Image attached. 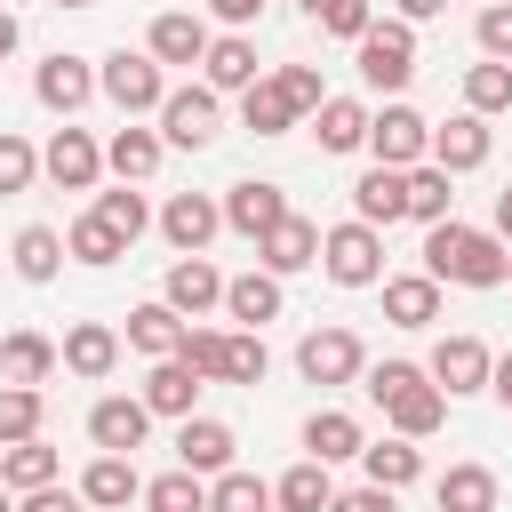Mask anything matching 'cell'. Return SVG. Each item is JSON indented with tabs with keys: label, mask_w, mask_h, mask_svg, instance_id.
I'll return each instance as SVG.
<instances>
[{
	"label": "cell",
	"mask_w": 512,
	"mask_h": 512,
	"mask_svg": "<svg viewBox=\"0 0 512 512\" xmlns=\"http://www.w3.org/2000/svg\"><path fill=\"white\" fill-rule=\"evenodd\" d=\"M352 48H360V80H368V88H384V96H392V88H408V80H416V32H408L400 16H392V24H368Z\"/></svg>",
	"instance_id": "5b68a950"
},
{
	"label": "cell",
	"mask_w": 512,
	"mask_h": 512,
	"mask_svg": "<svg viewBox=\"0 0 512 512\" xmlns=\"http://www.w3.org/2000/svg\"><path fill=\"white\" fill-rule=\"evenodd\" d=\"M488 392H496V400H504V408H512V352H504V360H496V376H488Z\"/></svg>",
	"instance_id": "9f6ffc18"
},
{
	"label": "cell",
	"mask_w": 512,
	"mask_h": 512,
	"mask_svg": "<svg viewBox=\"0 0 512 512\" xmlns=\"http://www.w3.org/2000/svg\"><path fill=\"white\" fill-rule=\"evenodd\" d=\"M216 128H224V104H216L208 80H200V88H168V104H160V144L200 152V144H216Z\"/></svg>",
	"instance_id": "8992f818"
},
{
	"label": "cell",
	"mask_w": 512,
	"mask_h": 512,
	"mask_svg": "<svg viewBox=\"0 0 512 512\" xmlns=\"http://www.w3.org/2000/svg\"><path fill=\"white\" fill-rule=\"evenodd\" d=\"M80 496H88L96 512H120V504H136V496H144V472H136L128 456H112V448H96V464L80 472Z\"/></svg>",
	"instance_id": "603a6c76"
},
{
	"label": "cell",
	"mask_w": 512,
	"mask_h": 512,
	"mask_svg": "<svg viewBox=\"0 0 512 512\" xmlns=\"http://www.w3.org/2000/svg\"><path fill=\"white\" fill-rule=\"evenodd\" d=\"M144 48H152L160 64H200V56H208V24H200L192 8H168V16H152Z\"/></svg>",
	"instance_id": "cb8c5ba5"
},
{
	"label": "cell",
	"mask_w": 512,
	"mask_h": 512,
	"mask_svg": "<svg viewBox=\"0 0 512 512\" xmlns=\"http://www.w3.org/2000/svg\"><path fill=\"white\" fill-rule=\"evenodd\" d=\"M80 504H88L80 488H56V480H48V488H32V496H24L16 512H80Z\"/></svg>",
	"instance_id": "f5cc1de1"
},
{
	"label": "cell",
	"mask_w": 512,
	"mask_h": 512,
	"mask_svg": "<svg viewBox=\"0 0 512 512\" xmlns=\"http://www.w3.org/2000/svg\"><path fill=\"white\" fill-rule=\"evenodd\" d=\"M304 16L320 24V32H336V40H360L376 16H368V0H304Z\"/></svg>",
	"instance_id": "bcb514c9"
},
{
	"label": "cell",
	"mask_w": 512,
	"mask_h": 512,
	"mask_svg": "<svg viewBox=\"0 0 512 512\" xmlns=\"http://www.w3.org/2000/svg\"><path fill=\"white\" fill-rule=\"evenodd\" d=\"M200 384H208V376H200L184 352H168V360H152V376H144V408L184 424V416H192V400H200Z\"/></svg>",
	"instance_id": "ac0fdd59"
},
{
	"label": "cell",
	"mask_w": 512,
	"mask_h": 512,
	"mask_svg": "<svg viewBox=\"0 0 512 512\" xmlns=\"http://www.w3.org/2000/svg\"><path fill=\"white\" fill-rule=\"evenodd\" d=\"M392 8H400V24H424V16H440L448 0H392Z\"/></svg>",
	"instance_id": "11a10c76"
},
{
	"label": "cell",
	"mask_w": 512,
	"mask_h": 512,
	"mask_svg": "<svg viewBox=\"0 0 512 512\" xmlns=\"http://www.w3.org/2000/svg\"><path fill=\"white\" fill-rule=\"evenodd\" d=\"M96 216H104V224H112V232H120L128 248H136V240H144V224H152L144 192H128V184H120V192H96Z\"/></svg>",
	"instance_id": "f6af8a7d"
},
{
	"label": "cell",
	"mask_w": 512,
	"mask_h": 512,
	"mask_svg": "<svg viewBox=\"0 0 512 512\" xmlns=\"http://www.w3.org/2000/svg\"><path fill=\"white\" fill-rule=\"evenodd\" d=\"M448 184H456V176H448L440 160H416V168H408V216H416V224H448V216H456V192H448Z\"/></svg>",
	"instance_id": "836d02e7"
},
{
	"label": "cell",
	"mask_w": 512,
	"mask_h": 512,
	"mask_svg": "<svg viewBox=\"0 0 512 512\" xmlns=\"http://www.w3.org/2000/svg\"><path fill=\"white\" fill-rule=\"evenodd\" d=\"M480 56H504L512 64V0H488L480 8Z\"/></svg>",
	"instance_id": "f907efd6"
},
{
	"label": "cell",
	"mask_w": 512,
	"mask_h": 512,
	"mask_svg": "<svg viewBox=\"0 0 512 512\" xmlns=\"http://www.w3.org/2000/svg\"><path fill=\"white\" fill-rule=\"evenodd\" d=\"M272 80H280V88H288V104H296V112H304V120H312V112H320V104H328V88H320V72H312V64H280V72H272Z\"/></svg>",
	"instance_id": "c3c4849f"
},
{
	"label": "cell",
	"mask_w": 512,
	"mask_h": 512,
	"mask_svg": "<svg viewBox=\"0 0 512 512\" xmlns=\"http://www.w3.org/2000/svg\"><path fill=\"white\" fill-rule=\"evenodd\" d=\"M352 216H360V224H376V232H384V224H400V216H408V168H384V160H376V168L352 184Z\"/></svg>",
	"instance_id": "d6986e66"
},
{
	"label": "cell",
	"mask_w": 512,
	"mask_h": 512,
	"mask_svg": "<svg viewBox=\"0 0 512 512\" xmlns=\"http://www.w3.org/2000/svg\"><path fill=\"white\" fill-rule=\"evenodd\" d=\"M256 264H264V272H280V280H288V272H304V264H320V224L288 208V216L256 240Z\"/></svg>",
	"instance_id": "9a60e30c"
},
{
	"label": "cell",
	"mask_w": 512,
	"mask_h": 512,
	"mask_svg": "<svg viewBox=\"0 0 512 512\" xmlns=\"http://www.w3.org/2000/svg\"><path fill=\"white\" fill-rule=\"evenodd\" d=\"M32 176H40V152H32L16 128H0V200H8V192H24Z\"/></svg>",
	"instance_id": "7dc6e473"
},
{
	"label": "cell",
	"mask_w": 512,
	"mask_h": 512,
	"mask_svg": "<svg viewBox=\"0 0 512 512\" xmlns=\"http://www.w3.org/2000/svg\"><path fill=\"white\" fill-rule=\"evenodd\" d=\"M432 160H440L448 176L480 168V160H488V120H480V112H456L448 128H432Z\"/></svg>",
	"instance_id": "4316f807"
},
{
	"label": "cell",
	"mask_w": 512,
	"mask_h": 512,
	"mask_svg": "<svg viewBox=\"0 0 512 512\" xmlns=\"http://www.w3.org/2000/svg\"><path fill=\"white\" fill-rule=\"evenodd\" d=\"M272 504H280V512H328V504H336V488H328V464H320V456L288 464V472L272 480Z\"/></svg>",
	"instance_id": "1f68e13d"
},
{
	"label": "cell",
	"mask_w": 512,
	"mask_h": 512,
	"mask_svg": "<svg viewBox=\"0 0 512 512\" xmlns=\"http://www.w3.org/2000/svg\"><path fill=\"white\" fill-rule=\"evenodd\" d=\"M40 416H48L40 384H0V440H32V432H40Z\"/></svg>",
	"instance_id": "ee69618b"
},
{
	"label": "cell",
	"mask_w": 512,
	"mask_h": 512,
	"mask_svg": "<svg viewBox=\"0 0 512 512\" xmlns=\"http://www.w3.org/2000/svg\"><path fill=\"white\" fill-rule=\"evenodd\" d=\"M8 256H16V280H32V288H40V280H56V272H64V232H48V224H24Z\"/></svg>",
	"instance_id": "8d00e7d4"
},
{
	"label": "cell",
	"mask_w": 512,
	"mask_h": 512,
	"mask_svg": "<svg viewBox=\"0 0 512 512\" xmlns=\"http://www.w3.org/2000/svg\"><path fill=\"white\" fill-rule=\"evenodd\" d=\"M56 8H88V0H56Z\"/></svg>",
	"instance_id": "94428289"
},
{
	"label": "cell",
	"mask_w": 512,
	"mask_h": 512,
	"mask_svg": "<svg viewBox=\"0 0 512 512\" xmlns=\"http://www.w3.org/2000/svg\"><path fill=\"white\" fill-rule=\"evenodd\" d=\"M64 256H80V264H120V256H128V240H120V232H112V224L88 208V216L64 232Z\"/></svg>",
	"instance_id": "b9f144b4"
},
{
	"label": "cell",
	"mask_w": 512,
	"mask_h": 512,
	"mask_svg": "<svg viewBox=\"0 0 512 512\" xmlns=\"http://www.w3.org/2000/svg\"><path fill=\"white\" fill-rule=\"evenodd\" d=\"M32 96H40L56 120H72V112H80L88 96H104V88H96V64H88V56H48V64L32 72Z\"/></svg>",
	"instance_id": "7c38bea8"
},
{
	"label": "cell",
	"mask_w": 512,
	"mask_h": 512,
	"mask_svg": "<svg viewBox=\"0 0 512 512\" xmlns=\"http://www.w3.org/2000/svg\"><path fill=\"white\" fill-rule=\"evenodd\" d=\"M296 376L304 384H352V376H368V352H360L352 328H312L296 344Z\"/></svg>",
	"instance_id": "52a82bcc"
},
{
	"label": "cell",
	"mask_w": 512,
	"mask_h": 512,
	"mask_svg": "<svg viewBox=\"0 0 512 512\" xmlns=\"http://www.w3.org/2000/svg\"><path fill=\"white\" fill-rule=\"evenodd\" d=\"M432 496H440V512H496V472L488 464H448Z\"/></svg>",
	"instance_id": "d590c367"
},
{
	"label": "cell",
	"mask_w": 512,
	"mask_h": 512,
	"mask_svg": "<svg viewBox=\"0 0 512 512\" xmlns=\"http://www.w3.org/2000/svg\"><path fill=\"white\" fill-rule=\"evenodd\" d=\"M176 352H184L200 376H216V384H224V328H184V344H176Z\"/></svg>",
	"instance_id": "681fc988"
},
{
	"label": "cell",
	"mask_w": 512,
	"mask_h": 512,
	"mask_svg": "<svg viewBox=\"0 0 512 512\" xmlns=\"http://www.w3.org/2000/svg\"><path fill=\"white\" fill-rule=\"evenodd\" d=\"M160 232H168V248L200 256V248L224 232V200H208V192H168V208H160Z\"/></svg>",
	"instance_id": "4fadbf2b"
},
{
	"label": "cell",
	"mask_w": 512,
	"mask_h": 512,
	"mask_svg": "<svg viewBox=\"0 0 512 512\" xmlns=\"http://www.w3.org/2000/svg\"><path fill=\"white\" fill-rule=\"evenodd\" d=\"M488 376H496V352H488L480 336H440V344H432V384H440L448 400L488 392Z\"/></svg>",
	"instance_id": "30bf717a"
},
{
	"label": "cell",
	"mask_w": 512,
	"mask_h": 512,
	"mask_svg": "<svg viewBox=\"0 0 512 512\" xmlns=\"http://www.w3.org/2000/svg\"><path fill=\"white\" fill-rule=\"evenodd\" d=\"M368 120H376V112H368L360 96H328V104L312 112V136H320V152H360V144H368Z\"/></svg>",
	"instance_id": "484cf974"
},
{
	"label": "cell",
	"mask_w": 512,
	"mask_h": 512,
	"mask_svg": "<svg viewBox=\"0 0 512 512\" xmlns=\"http://www.w3.org/2000/svg\"><path fill=\"white\" fill-rule=\"evenodd\" d=\"M64 368L88 376V384L112 376V368H120V328H104V320H72V328H64Z\"/></svg>",
	"instance_id": "7402d4cb"
},
{
	"label": "cell",
	"mask_w": 512,
	"mask_h": 512,
	"mask_svg": "<svg viewBox=\"0 0 512 512\" xmlns=\"http://www.w3.org/2000/svg\"><path fill=\"white\" fill-rule=\"evenodd\" d=\"M200 64H208V88H216V96H240V88H256V80H264V64H256V40H248V32L208 40V56H200Z\"/></svg>",
	"instance_id": "ffe728a7"
},
{
	"label": "cell",
	"mask_w": 512,
	"mask_h": 512,
	"mask_svg": "<svg viewBox=\"0 0 512 512\" xmlns=\"http://www.w3.org/2000/svg\"><path fill=\"white\" fill-rule=\"evenodd\" d=\"M368 400L392 416V432H408V440H432L440 424H448V392L432 384V368H416V360H384V368H368Z\"/></svg>",
	"instance_id": "7a4b0ae2"
},
{
	"label": "cell",
	"mask_w": 512,
	"mask_h": 512,
	"mask_svg": "<svg viewBox=\"0 0 512 512\" xmlns=\"http://www.w3.org/2000/svg\"><path fill=\"white\" fill-rule=\"evenodd\" d=\"M160 152H168V144H160L152 128H136V120H128V128H112V144H104V168H112L120 184H144V176L160 168Z\"/></svg>",
	"instance_id": "f546056e"
},
{
	"label": "cell",
	"mask_w": 512,
	"mask_h": 512,
	"mask_svg": "<svg viewBox=\"0 0 512 512\" xmlns=\"http://www.w3.org/2000/svg\"><path fill=\"white\" fill-rule=\"evenodd\" d=\"M144 432H152L144 392H136V400H128V392H104V400L88 408V440H96V448H112V456H136V448H144Z\"/></svg>",
	"instance_id": "8fae6325"
},
{
	"label": "cell",
	"mask_w": 512,
	"mask_h": 512,
	"mask_svg": "<svg viewBox=\"0 0 512 512\" xmlns=\"http://www.w3.org/2000/svg\"><path fill=\"white\" fill-rule=\"evenodd\" d=\"M384 320H392V328H432V320H440V280H432V272L384 280Z\"/></svg>",
	"instance_id": "83f0119b"
},
{
	"label": "cell",
	"mask_w": 512,
	"mask_h": 512,
	"mask_svg": "<svg viewBox=\"0 0 512 512\" xmlns=\"http://www.w3.org/2000/svg\"><path fill=\"white\" fill-rule=\"evenodd\" d=\"M224 312H232L240 328L280 320V272H240V280H224Z\"/></svg>",
	"instance_id": "4dcf8cb0"
},
{
	"label": "cell",
	"mask_w": 512,
	"mask_h": 512,
	"mask_svg": "<svg viewBox=\"0 0 512 512\" xmlns=\"http://www.w3.org/2000/svg\"><path fill=\"white\" fill-rule=\"evenodd\" d=\"M328 512H400V488H376V480H368V488H352V496H336Z\"/></svg>",
	"instance_id": "816d5d0a"
},
{
	"label": "cell",
	"mask_w": 512,
	"mask_h": 512,
	"mask_svg": "<svg viewBox=\"0 0 512 512\" xmlns=\"http://www.w3.org/2000/svg\"><path fill=\"white\" fill-rule=\"evenodd\" d=\"M0 512H16V488H8V480H0Z\"/></svg>",
	"instance_id": "91938a15"
},
{
	"label": "cell",
	"mask_w": 512,
	"mask_h": 512,
	"mask_svg": "<svg viewBox=\"0 0 512 512\" xmlns=\"http://www.w3.org/2000/svg\"><path fill=\"white\" fill-rule=\"evenodd\" d=\"M96 88L136 120V112H160V104H168V64H160L152 48H112V56L96 64Z\"/></svg>",
	"instance_id": "3957f363"
},
{
	"label": "cell",
	"mask_w": 512,
	"mask_h": 512,
	"mask_svg": "<svg viewBox=\"0 0 512 512\" xmlns=\"http://www.w3.org/2000/svg\"><path fill=\"white\" fill-rule=\"evenodd\" d=\"M40 176L64 184V192H96V176H104V144H96L88 128H56V136L40 144Z\"/></svg>",
	"instance_id": "9c48e42d"
},
{
	"label": "cell",
	"mask_w": 512,
	"mask_h": 512,
	"mask_svg": "<svg viewBox=\"0 0 512 512\" xmlns=\"http://www.w3.org/2000/svg\"><path fill=\"white\" fill-rule=\"evenodd\" d=\"M360 464H368V480H376V488H408V480L424 472V448H416L408 432H392V440H368V448H360Z\"/></svg>",
	"instance_id": "e575fe53"
},
{
	"label": "cell",
	"mask_w": 512,
	"mask_h": 512,
	"mask_svg": "<svg viewBox=\"0 0 512 512\" xmlns=\"http://www.w3.org/2000/svg\"><path fill=\"white\" fill-rule=\"evenodd\" d=\"M184 328H192V320H184L168 296H152V304H136V312H128V344H136V352H152V360H168V352L184 344Z\"/></svg>",
	"instance_id": "f1b7e54d"
},
{
	"label": "cell",
	"mask_w": 512,
	"mask_h": 512,
	"mask_svg": "<svg viewBox=\"0 0 512 512\" xmlns=\"http://www.w3.org/2000/svg\"><path fill=\"white\" fill-rule=\"evenodd\" d=\"M496 240H512V184L496 192Z\"/></svg>",
	"instance_id": "6f0895ef"
},
{
	"label": "cell",
	"mask_w": 512,
	"mask_h": 512,
	"mask_svg": "<svg viewBox=\"0 0 512 512\" xmlns=\"http://www.w3.org/2000/svg\"><path fill=\"white\" fill-rule=\"evenodd\" d=\"M64 368V344H48L40 328H8L0 336V384H48Z\"/></svg>",
	"instance_id": "e0dca14e"
},
{
	"label": "cell",
	"mask_w": 512,
	"mask_h": 512,
	"mask_svg": "<svg viewBox=\"0 0 512 512\" xmlns=\"http://www.w3.org/2000/svg\"><path fill=\"white\" fill-rule=\"evenodd\" d=\"M368 152H376L384 168H416V160H432V120L408 112V104H384V112L368 120Z\"/></svg>",
	"instance_id": "ba28073f"
},
{
	"label": "cell",
	"mask_w": 512,
	"mask_h": 512,
	"mask_svg": "<svg viewBox=\"0 0 512 512\" xmlns=\"http://www.w3.org/2000/svg\"><path fill=\"white\" fill-rule=\"evenodd\" d=\"M264 368H272L264 336H256V328H232V336H224V384H248V392H256V384H264Z\"/></svg>",
	"instance_id": "7bdbcfd3"
},
{
	"label": "cell",
	"mask_w": 512,
	"mask_h": 512,
	"mask_svg": "<svg viewBox=\"0 0 512 512\" xmlns=\"http://www.w3.org/2000/svg\"><path fill=\"white\" fill-rule=\"evenodd\" d=\"M360 448H368L360 416H344V408H312V416H304V456H320V464H344V456H360Z\"/></svg>",
	"instance_id": "d4e9b609"
},
{
	"label": "cell",
	"mask_w": 512,
	"mask_h": 512,
	"mask_svg": "<svg viewBox=\"0 0 512 512\" xmlns=\"http://www.w3.org/2000/svg\"><path fill=\"white\" fill-rule=\"evenodd\" d=\"M464 112H480V120L488 112H512V64L504 56H488V64L464 72Z\"/></svg>",
	"instance_id": "f35d334b"
},
{
	"label": "cell",
	"mask_w": 512,
	"mask_h": 512,
	"mask_svg": "<svg viewBox=\"0 0 512 512\" xmlns=\"http://www.w3.org/2000/svg\"><path fill=\"white\" fill-rule=\"evenodd\" d=\"M304 112L288 104V88L280 80H256V88H240V128H256V136H288Z\"/></svg>",
	"instance_id": "d6a6232c"
},
{
	"label": "cell",
	"mask_w": 512,
	"mask_h": 512,
	"mask_svg": "<svg viewBox=\"0 0 512 512\" xmlns=\"http://www.w3.org/2000/svg\"><path fill=\"white\" fill-rule=\"evenodd\" d=\"M208 512H272V480H256V472H216L208 480Z\"/></svg>",
	"instance_id": "ab89813d"
},
{
	"label": "cell",
	"mask_w": 512,
	"mask_h": 512,
	"mask_svg": "<svg viewBox=\"0 0 512 512\" xmlns=\"http://www.w3.org/2000/svg\"><path fill=\"white\" fill-rule=\"evenodd\" d=\"M480 8H488V0H480Z\"/></svg>",
	"instance_id": "be15d7a7"
},
{
	"label": "cell",
	"mask_w": 512,
	"mask_h": 512,
	"mask_svg": "<svg viewBox=\"0 0 512 512\" xmlns=\"http://www.w3.org/2000/svg\"><path fill=\"white\" fill-rule=\"evenodd\" d=\"M144 512H208V480L200 472H160V480H144Z\"/></svg>",
	"instance_id": "60d3db41"
},
{
	"label": "cell",
	"mask_w": 512,
	"mask_h": 512,
	"mask_svg": "<svg viewBox=\"0 0 512 512\" xmlns=\"http://www.w3.org/2000/svg\"><path fill=\"white\" fill-rule=\"evenodd\" d=\"M0 480L16 488V496H32V488H48L56 480V448L32 432V440H8V456H0Z\"/></svg>",
	"instance_id": "74e56055"
},
{
	"label": "cell",
	"mask_w": 512,
	"mask_h": 512,
	"mask_svg": "<svg viewBox=\"0 0 512 512\" xmlns=\"http://www.w3.org/2000/svg\"><path fill=\"white\" fill-rule=\"evenodd\" d=\"M256 8H264V0H208V16H216V24H232V32H240V24H256Z\"/></svg>",
	"instance_id": "db71d44e"
},
{
	"label": "cell",
	"mask_w": 512,
	"mask_h": 512,
	"mask_svg": "<svg viewBox=\"0 0 512 512\" xmlns=\"http://www.w3.org/2000/svg\"><path fill=\"white\" fill-rule=\"evenodd\" d=\"M8 48H16V16L0 8V56H8Z\"/></svg>",
	"instance_id": "680465c9"
},
{
	"label": "cell",
	"mask_w": 512,
	"mask_h": 512,
	"mask_svg": "<svg viewBox=\"0 0 512 512\" xmlns=\"http://www.w3.org/2000/svg\"><path fill=\"white\" fill-rule=\"evenodd\" d=\"M320 272L336 280V288H376L384 280V240H376V224H328L320 232Z\"/></svg>",
	"instance_id": "277c9868"
},
{
	"label": "cell",
	"mask_w": 512,
	"mask_h": 512,
	"mask_svg": "<svg viewBox=\"0 0 512 512\" xmlns=\"http://www.w3.org/2000/svg\"><path fill=\"white\" fill-rule=\"evenodd\" d=\"M232 424H216V416H184L176 424V464L184 472H200V480H216V472H232Z\"/></svg>",
	"instance_id": "2e32d148"
},
{
	"label": "cell",
	"mask_w": 512,
	"mask_h": 512,
	"mask_svg": "<svg viewBox=\"0 0 512 512\" xmlns=\"http://www.w3.org/2000/svg\"><path fill=\"white\" fill-rule=\"evenodd\" d=\"M280 216H288V192H280L272 176H248V184H232V192H224V224H232L240 240H264Z\"/></svg>",
	"instance_id": "5bb4252c"
},
{
	"label": "cell",
	"mask_w": 512,
	"mask_h": 512,
	"mask_svg": "<svg viewBox=\"0 0 512 512\" xmlns=\"http://www.w3.org/2000/svg\"><path fill=\"white\" fill-rule=\"evenodd\" d=\"M160 296H168V304H176L184 320H200L208 304H224V272H216L208 256H176V264H168V288H160Z\"/></svg>",
	"instance_id": "44dd1931"
},
{
	"label": "cell",
	"mask_w": 512,
	"mask_h": 512,
	"mask_svg": "<svg viewBox=\"0 0 512 512\" xmlns=\"http://www.w3.org/2000/svg\"><path fill=\"white\" fill-rule=\"evenodd\" d=\"M0 456H8V440H0Z\"/></svg>",
	"instance_id": "6125c7cd"
},
{
	"label": "cell",
	"mask_w": 512,
	"mask_h": 512,
	"mask_svg": "<svg viewBox=\"0 0 512 512\" xmlns=\"http://www.w3.org/2000/svg\"><path fill=\"white\" fill-rule=\"evenodd\" d=\"M424 272L440 288H504L512 280V240L480 232V224H424Z\"/></svg>",
	"instance_id": "6da1fadb"
}]
</instances>
